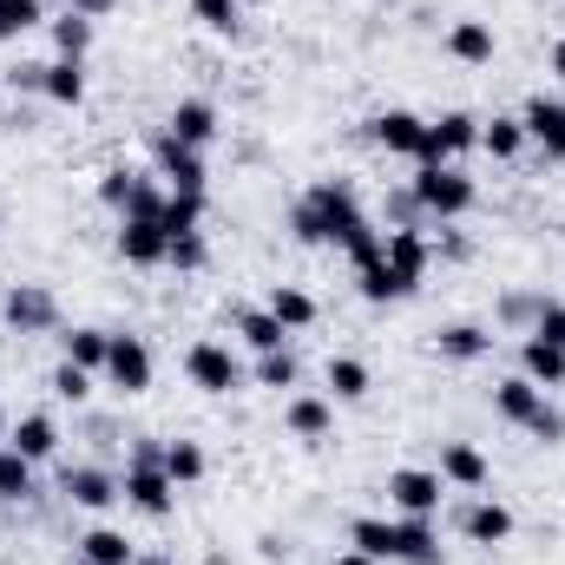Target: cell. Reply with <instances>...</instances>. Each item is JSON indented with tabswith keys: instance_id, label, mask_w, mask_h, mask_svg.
<instances>
[{
	"instance_id": "obj_1",
	"label": "cell",
	"mask_w": 565,
	"mask_h": 565,
	"mask_svg": "<svg viewBox=\"0 0 565 565\" xmlns=\"http://www.w3.org/2000/svg\"><path fill=\"white\" fill-rule=\"evenodd\" d=\"M362 217H369V211H362V191L329 171V178H309L302 198L289 204V237L309 244V250H342V237H349Z\"/></svg>"
},
{
	"instance_id": "obj_2",
	"label": "cell",
	"mask_w": 565,
	"mask_h": 565,
	"mask_svg": "<svg viewBox=\"0 0 565 565\" xmlns=\"http://www.w3.org/2000/svg\"><path fill=\"white\" fill-rule=\"evenodd\" d=\"M119 493L139 520H171L178 513V480L164 473V440L158 434H132L126 440V467H119Z\"/></svg>"
},
{
	"instance_id": "obj_3",
	"label": "cell",
	"mask_w": 565,
	"mask_h": 565,
	"mask_svg": "<svg viewBox=\"0 0 565 565\" xmlns=\"http://www.w3.org/2000/svg\"><path fill=\"white\" fill-rule=\"evenodd\" d=\"M493 415L507 427H520L526 440H540V447H559L565 440V408L540 382H526V375H500L493 382Z\"/></svg>"
},
{
	"instance_id": "obj_4",
	"label": "cell",
	"mask_w": 565,
	"mask_h": 565,
	"mask_svg": "<svg viewBox=\"0 0 565 565\" xmlns=\"http://www.w3.org/2000/svg\"><path fill=\"white\" fill-rule=\"evenodd\" d=\"M408 191H415V204H422L427 224H460V217L480 204V184L467 178V164H415Z\"/></svg>"
},
{
	"instance_id": "obj_5",
	"label": "cell",
	"mask_w": 565,
	"mask_h": 565,
	"mask_svg": "<svg viewBox=\"0 0 565 565\" xmlns=\"http://www.w3.org/2000/svg\"><path fill=\"white\" fill-rule=\"evenodd\" d=\"M184 382H191L198 395L224 402V395L250 388V369H244V355H237V349H231L224 335H198V342L184 349Z\"/></svg>"
},
{
	"instance_id": "obj_6",
	"label": "cell",
	"mask_w": 565,
	"mask_h": 565,
	"mask_svg": "<svg viewBox=\"0 0 565 565\" xmlns=\"http://www.w3.org/2000/svg\"><path fill=\"white\" fill-rule=\"evenodd\" d=\"M0 322H7V335H60L66 329V309H60V296H53V282H7L0 289Z\"/></svg>"
},
{
	"instance_id": "obj_7",
	"label": "cell",
	"mask_w": 565,
	"mask_h": 565,
	"mask_svg": "<svg viewBox=\"0 0 565 565\" xmlns=\"http://www.w3.org/2000/svg\"><path fill=\"white\" fill-rule=\"evenodd\" d=\"M53 493H60L66 507H79V513H113V507L126 500V493H119V467H113V460H60Z\"/></svg>"
},
{
	"instance_id": "obj_8",
	"label": "cell",
	"mask_w": 565,
	"mask_h": 565,
	"mask_svg": "<svg viewBox=\"0 0 565 565\" xmlns=\"http://www.w3.org/2000/svg\"><path fill=\"white\" fill-rule=\"evenodd\" d=\"M151 178H158L164 191H184V198H204V191H211V164H204V151L178 145L164 126L151 132Z\"/></svg>"
},
{
	"instance_id": "obj_9",
	"label": "cell",
	"mask_w": 565,
	"mask_h": 565,
	"mask_svg": "<svg viewBox=\"0 0 565 565\" xmlns=\"http://www.w3.org/2000/svg\"><path fill=\"white\" fill-rule=\"evenodd\" d=\"M454 526H460V540L480 546V553H500V546L520 533V520H513V507H507L500 493H467L460 513H454Z\"/></svg>"
},
{
	"instance_id": "obj_10",
	"label": "cell",
	"mask_w": 565,
	"mask_h": 565,
	"mask_svg": "<svg viewBox=\"0 0 565 565\" xmlns=\"http://www.w3.org/2000/svg\"><path fill=\"white\" fill-rule=\"evenodd\" d=\"M99 375H106V388H113V395H126V402L145 395V388H151V375H158L151 342H145L139 329H113V349H106V369H99Z\"/></svg>"
},
{
	"instance_id": "obj_11",
	"label": "cell",
	"mask_w": 565,
	"mask_h": 565,
	"mask_svg": "<svg viewBox=\"0 0 565 565\" xmlns=\"http://www.w3.org/2000/svg\"><path fill=\"white\" fill-rule=\"evenodd\" d=\"M382 493L402 520H440V507H447V480L434 467H395Z\"/></svg>"
},
{
	"instance_id": "obj_12",
	"label": "cell",
	"mask_w": 565,
	"mask_h": 565,
	"mask_svg": "<svg viewBox=\"0 0 565 565\" xmlns=\"http://www.w3.org/2000/svg\"><path fill=\"white\" fill-rule=\"evenodd\" d=\"M467 151H480V113L454 106V113L427 119V139H422V158L415 164H460Z\"/></svg>"
},
{
	"instance_id": "obj_13",
	"label": "cell",
	"mask_w": 565,
	"mask_h": 565,
	"mask_svg": "<svg viewBox=\"0 0 565 565\" xmlns=\"http://www.w3.org/2000/svg\"><path fill=\"white\" fill-rule=\"evenodd\" d=\"M362 139L388 158H422V139H427V119L408 113V106H388V113H369L362 119Z\"/></svg>"
},
{
	"instance_id": "obj_14",
	"label": "cell",
	"mask_w": 565,
	"mask_h": 565,
	"mask_svg": "<svg viewBox=\"0 0 565 565\" xmlns=\"http://www.w3.org/2000/svg\"><path fill=\"white\" fill-rule=\"evenodd\" d=\"M440 53H447L454 66L480 73V66H493V53H500V33H493V20H480V13H460V20H447V33H440Z\"/></svg>"
},
{
	"instance_id": "obj_15",
	"label": "cell",
	"mask_w": 565,
	"mask_h": 565,
	"mask_svg": "<svg viewBox=\"0 0 565 565\" xmlns=\"http://www.w3.org/2000/svg\"><path fill=\"white\" fill-rule=\"evenodd\" d=\"M520 126H526V145L546 158V164H565V99L559 93H533L520 106Z\"/></svg>"
},
{
	"instance_id": "obj_16",
	"label": "cell",
	"mask_w": 565,
	"mask_h": 565,
	"mask_svg": "<svg viewBox=\"0 0 565 565\" xmlns=\"http://www.w3.org/2000/svg\"><path fill=\"white\" fill-rule=\"evenodd\" d=\"M382 264H388L395 282L415 296L422 277L434 270V237H427V224H415V231H388V237H382Z\"/></svg>"
},
{
	"instance_id": "obj_17",
	"label": "cell",
	"mask_w": 565,
	"mask_h": 565,
	"mask_svg": "<svg viewBox=\"0 0 565 565\" xmlns=\"http://www.w3.org/2000/svg\"><path fill=\"white\" fill-rule=\"evenodd\" d=\"M434 473H440L454 493H487V487H493V460H487V447H473V440H440Z\"/></svg>"
},
{
	"instance_id": "obj_18",
	"label": "cell",
	"mask_w": 565,
	"mask_h": 565,
	"mask_svg": "<svg viewBox=\"0 0 565 565\" xmlns=\"http://www.w3.org/2000/svg\"><path fill=\"white\" fill-rule=\"evenodd\" d=\"M282 434L289 440H329L335 434V402L322 395V388H296V395H282Z\"/></svg>"
},
{
	"instance_id": "obj_19",
	"label": "cell",
	"mask_w": 565,
	"mask_h": 565,
	"mask_svg": "<svg viewBox=\"0 0 565 565\" xmlns=\"http://www.w3.org/2000/svg\"><path fill=\"white\" fill-rule=\"evenodd\" d=\"M113 250H119V264H132V270H158V264H164V250H171V237H164V224H158V217H119Z\"/></svg>"
},
{
	"instance_id": "obj_20",
	"label": "cell",
	"mask_w": 565,
	"mask_h": 565,
	"mask_svg": "<svg viewBox=\"0 0 565 565\" xmlns=\"http://www.w3.org/2000/svg\"><path fill=\"white\" fill-rule=\"evenodd\" d=\"M493 342H500V335H493L487 322H440L427 349H434L440 362H454V369H473V362H487V355H493Z\"/></svg>"
},
{
	"instance_id": "obj_21",
	"label": "cell",
	"mask_w": 565,
	"mask_h": 565,
	"mask_svg": "<svg viewBox=\"0 0 565 565\" xmlns=\"http://www.w3.org/2000/svg\"><path fill=\"white\" fill-rule=\"evenodd\" d=\"M164 132L178 145H191V151H211V145L224 139V113H217L211 99H178V106L164 113Z\"/></svg>"
},
{
	"instance_id": "obj_22",
	"label": "cell",
	"mask_w": 565,
	"mask_h": 565,
	"mask_svg": "<svg viewBox=\"0 0 565 565\" xmlns=\"http://www.w3.org/2000/svg\"><path fill=\"white\" fill-rule=\"evenodd\" d=\"M7 447H13V454H26L33 467H46V460H60V454H66V427H60V415L33 408V415H20V422H13Z\"/></svg>"
},
{
	"instance_id": "obj_23",
	"label": "cell",
	"mask_w": 565,
	"mask_h": 565,
	"mask_svg": "<svg viewBox=\"0 0 565 565\" xmlns=\"http://www.w3.org/2000/svg\"><path fill=\"white\" fill-rule=\"evenodd\" d=\"M349 546L369 553L375 565H395V553H402V520L395 513H355L349 520Z\"/></svg>"
},
{
	"instance_id": "obj_24",
	"label": "cell",
	"mask_w": 565,
	"mask_h": 565,
	"mask_svg": "<svg viewBox=\"0 0 565 565\" xmlns=\"http://www.w3.org/2000/svg\"><path fill=\"white\" fill-rule=\"evenodd\" d=\"M40 99L60 113L86 106V60H40Z\"/></svg>"
},
{
	"instance_id": "obj_25",
	"label": "cell",
	"mask_w": 565,
	"mask_h": 565,
	"mask_svg": "<svg viewBox=\"0 0 565 565\" xmlns=\"http://www.w3.org/2000/svg\"><path fill=\"white\" fill-rule=\"evenodd\" d=\"M231 335H237V342H244L250 355L289 349V329H282V322L270 316V309H264V302H257V309H244V302H237V309H231Z\"/></svg>"
},
{
	"instance_id": "obj_26",
	"label": "cell",
	"mask_w": 565,
	"mask_h": 565,
	"mask_svg": "<svg viewBox=\"0 0 565 565\" xmlns=\"http://www.w3.org/2000/svg\"><path fill=\"white\" fill-rule=\"evenodd\" d=\"M106 349H113V329H99V322H73V329H60V362H73V369H106Z\"/></svg>"
},
{
	"instance_id": "obj_27",
	"label": "cell",
	"mask_w": 565,
	"mask_h": 565,
	"mask_svg": "<svg viewBox=\"0 0 565 565\" xmlns=\"http://www.w3.org/2000/svg\"><path fill=\"white\" fill-rule=\"evenodd\" d=\"M264 309L277 316L289 335H302V329H316V316H322V302L302 289V282H270V296H264Z\"/></svg>"
},
{
	"instance_id": "obj_28",
	"label": "cell",
	"mask_w": 565,
	"mask_h": 565,
	"mask_svg": "<svg viewBox=\"0 0 565 565\" xmlns=\"http://www.w3.org/2000/svg\"><path fill=\"white\" fill-rule=\"evenodd\" d=\"M520 375H526V382H540L546 395L565 388V349H559V342H546V335H520Z\"/></svg>"
},
{
	"instance_id": "obj_29",
	"label": "cell",
	"mask_w": 565,
	"mask_h": 565,
	"mask_svg": "<svg viewBox=\"0 0 565 565\" xmlns=\"http://www.w3.org/2000/svg\"><path fill=\"white\" fill-rule=\"evenodd\" d=\"M369 388H375V375H369L362 355H329V362H322V395H329V402H362Z\"/></svg>"
},
{
	"instance_id": "obj_30",
	"label": "cell",
	"mask_w": 565,
	"mask_h": 565,
	"mask_svg": "<svg viewBox=\"0 0 565 565\" xmlns=\"http://www.w3.org/2000/svg\"><path fill=\"white\" fill-rule=\"evenodd\" d=\"M73 553H79V559H93V565H132V559H139V546H132L119 526H106V520H99V526H86V533L73 540Z\"/></svg>"
},
{
	"instance_id": "obj_31",
	"label": "cell",
	"mask_w": 565,
	"mask_h": 565,
	"mask_svg": "<svg viewBox=\"0 0 565 565\" xmlns=\"http://www.w3.org/2000/svg\"><path fill=\"white\" fill-rule=\"evenodd\" d=\"M540 309H546V289H520V282H513V289L493 296V322L513 329V335H526V329L540 322Z\"/></svg>"
},
{
	"instance_id": "obj_32",
	"label": "cell",
	"mask_w": 565,
	"mask_h": 565,
	"mask_svg": "<svg viewBox=\"0 0 565 565\" xmlns=\"http://www.w3.org/2000/svg\"><path fill=\"white\" fill-rule=\"evenodd\" d=\"M26 500H40V467L26 454L0 447V507H26Z\"/></svg>"
},
{
	"instance_id": "obj_33",
	"label": "cell",
	"mask_w": 565,
	"mask_h": 565,
	"mask_svg": "<svg viewBox=\"0 0 565 565\" xmlns=\"http://www.w3.org/2000/svg\"><path fill=\"white\" fill-rule=\"evenodd\" d=\"M480 151H487L493 164H513V158L526 151V126H520V113H493V119H480Z\"/></svg>"
},
{
	"instance_id": "obj_34",
	"label": "cell",
	"mask_w": 565,
	"mask_h": 565,
	"mask_svg": "<svg viewBox=\"0 0 565 565\" xmlns=\"http://www.w3.org/2000/svg\"><path fill=\"white\" fill-rule=\"evenodd\" d=\"M402 520V513H395ZM395 565H447V546H440V526L434 520H402V553Z\"/></svg>"
},
{
	"instance_id": "obj_35",
	"label": "cell",
	"mask_w": 565,
	"mask_h": 565,
	"mask_svg": "<svg viewBox=\"0 0 565 565\" xmlns=\"http://www.w3.org/2000/svg\"><path fill=\"white\" fill-rule=\"evenodd\" d=\"M46 33H53V60H86V53H93V20L73 13V7H60V13L46 20Z\"/></svg>"
},
{
	"instance_id": "obj_36",
	"label": "cell",
	"mask_w": 565,
	"mask_h": 565,
	"mask_svg": "<svg viewBox=\"0 0 565 565\" xmlns=\"http://www.w3.org/2000/svg\"><path fill=\"white\" fill-rule=\"evenodd\" d=\"M164 473L178 480V493H184V487H198V480L211 473V454H204V440H191V434L164 440Z\"/></svg>"
},
{
	"instance_id": "obj_37",
	"label": "cell",
	"mask_w": 565,
	"mask_h": 565,
	"mask_svg": "<svg viewBox=\"0 0 565 565\" xmlns=\"http://www.w3.org/2000/svg\"><path fill=\"white\" fill-rule=\"evenodd\" d=\"M250 382L270 388V395H296V382H302L296 349H270V355H257V362H250Z\"/></svg>"
},
{
	"instance_id": "obj_38",
	"label": "cell",
	"mask_w": 565,
	"mask_h": 565,
	"mask_svg": "<svg viewBox=\"0 0 565 565\" xmlns=\"http://www.w3.org/2000/svg\"><path fill=\"white\" fill-rule=\"evenodd\" d=\"M93 369H73V362H53V375H46V388H53V402H66V408H86L93 402Z\"/></svg>"
},
{
	"instance_id": "obj_39",
	"label": "cell",
	"mask_w": 565,
	"mask_h": 565,
	"mask_svg": "<svg viewBox=\"0 0 565 565\" xmlns=\"http://www.w3.org/2000/svg\"><path fill=\"white\" fill-rule=\"evenodd\" d=\"M158 224H164V237H191V231H204V198L171 191V198H164V211H158Z\"/></svg>"
},
{
	"instance_id": "obj_40",
	"label": "cell",
	"mask_w": 565,
	"mask_h": 565,
	"mask_svg": "<svg viewBox=\"0 0 565 565\" xmlns=\"http://www.w3.org/2000/svg\"><path fill=\"white\" fill-rule=\"evenodd\" d=\"M191 20H198L204 33H224V40L244 33V7H237V0H191Z\"/></svg>"
},
{
	"instance_id": "obj_41",
	"label": "cell",
	"mask_w": 565,
	"mask_h": 565,
	"mask_svg": "<svg viewBox=\"0 0 565 565\" xmlns=\"http://www.w3.org/2000/svg\"><path fill=\"white\" fill-rule=\"evenodd\" d=\"M46 20H53L46 0H0V40H20V33H33Z\"/></svg>"
},
{
	"instance_id": "obj_42",
	"label": "cell",
	"mask_w": 565,
	"mask_h": 565,
	"mask_svg": "<svg viewBox=\"0 0 565 565\" xmlns=\"http://www.w3.org/2000/svg\"><path fill=\"white\" fill-rule=\"evenodd\" d=\"M164 264H171V270H184V277H191V270H204V264H211V244H204V231H191V237H171Z\"/></svg>"
},
{
	"instance_id": "obj_43",
	"label": "cell",
	"mask_w": 565,
	"mask_h": 565,
	"mask_svg": "<svg viewBox=\"0 0 565 565\" xmlns=\"http://www.w3.org/2000/svg\"><path fill=\"white\" fill-rule=\"evenodd\" d=\"M434 264H473V237L454 231V224H440V237H434Z\"/></svg>"
},
{
	"instance_id": "obj_44",
	"label": "cell",
	"mask_w": 565,
	"mask_h": 565,
	"mask_svg": "<svg viewBox=\"0 0 565 565\" xmlns=\"http://www.w3.org/2000/svg\"><path fill=\"white\" fill-rule=\"evenodd\" d=\"M526 335H546V342H559L565 349V302L559 296H546V309H540V322H533Z\"/></svg>"
},
{
	"instance_id": "obj_45",
	"label": "cell",
	"mask_w": 565,
	"mask_h": 565,
	"mask_svg": "<svg viewBox=\"0 0 565 565\" xmlns=\"http://www.w3.org/2000/svg\"><path fill=\"white\" fill-rule=\"evenodd\" d=\"M0 86H7V93H33V99H40V60L7 66V73H0Z\"/></svg>"
},
{
	"instance_id": "obj_46",
	"label": "cell",
	"mask_w": 565,
	"mask_h": 565,
	"mask_svg": "<svg viewBox=\"0 0 565 565\" xmlns=\"http://www.w3.org/2000/svg\"><path fill=\"white\" fill-rule=\"evenodd\" d=\"M86 434H93V447H99V454H113V447H119V422H106V415H93Z\"/></svg>"
},
{
	"instance_id": "obj_47",
	"label": "cell",
	"mask_w": 565,
	"mask_h": 565,
	"mask_svg": "<svg viewBox=\"0 0 565 565\" xmlns=\"http://www.w3.org/2000/svg\"><path fill=\"white\" fill-rule=\"evenodd\" d=\"M60 7H73V13H86V20H99V13H113L119 0H60Z\"/></svg>"
},
{
	"instance_id": "obj_48",
	"label": "cell",
	"mask_w": 565,
	"mask_h": 565,
	"mask_svg": "<svg viewBox=\"0 0 565 565\" xmlns=\"http://www.w3.org/2000/svg\"><path fill=\"white\" fill-rule=\"evenodd\" d=\"M546 73H553V79L565 86V33L553 40V46H546Z\"/></svg>"
},
{
	"instance_id": "obj_49",
	"label": "cell",
	"mask_w": 565,
	"mask_h": 565,
	"mask_svg": "<svg viewBox=\"0 0 565 565\" xmlns=\"http://www.w3.org/2000/svg\"><path fill=\"white\" fill-rule=\"evenodd\" d=\"M329 565H375V559H369V553H355V546H342V553H335Z\"/></svg>"
},
{
	"instance_id": "obj_50",
	"label": "cell",
	"mask_w": 565,
	"mask_h": 565,
	"mask_svg": "<svg viewBox=\"0 0 565 565\" xmlns=\"http://www.w3.org/2000/svg\"><path fill=\"white\" fill-rule=\"evenodd\" d=\"M132 565H178V559H171V553H139Z\"/></svg>"
},
{
	"instance_id": "obj_51",
	"label": "cell",
	"mask_w": 565,
	"mask_h": 565,
	"mask_svg": "<svg viewBox=\"0 0 565 565\" xmlns=\"http://www.w3.org/2000/svg\"><path fill=\"white\" fill-rule=\"evenodd\" d=\"M204 565H237V559H231L224 546H211V553H204Z\"/></svg>"
},
{
	"instance_id": "obj_52",
	"label": "cell",
	"mask_w": 565,
	"mask_h": 565,
	"mask_svg": "<svg viewBox=\"0 0 565 565\" xmlns=\"http://www.w3.org/2000/svg\"><path fill=\"white\" fill-rule=\"evenodd\" d=\"M7 434H13V415H7V408H0V447H7Z\"/></svg>"
},
{
	"instance_id": "obj_53",
	"label": "cell",
	"mask_w": 565,
	"mask_h": 565,
	"mask_svg": "<svg viewBox=\"0 0 565 565\" xmlns=\"http://www.w3.org/2000/svg\"><path fill=\"white\" fill-rule=\"evenodd\" d=\"M0 113H7V86H0Z\"/></svg>"
},
{
	"instance_id": "obj_54",
	"label": "cell",
	"mask_w": 565,
	"mask_h": 565,
	"mask_svg": "<svg viewBox=\"0 0 565 565\" xmlns=\"http://www.w3.org/2000/svg\"><path fill=\"white\" fill-rule=\"evenodd\" d=\"M73 565H93V559H79V553H73Z\"/></svg>"
},
{
	"instance_id": "obj_55",
	"label": "cell",
	"mask_w": 565,
	"mask_h": 565,
	"mask_svg": "<svg viewBox=\"0 0 565 565\" xmlns=\"http://www.w3.org/2000/svg\"><path fill=\"white\" fill-rule=\"evenodd\" d=\"M237 7H244V0H237Z\"/></svg>"
}]
</instances>
